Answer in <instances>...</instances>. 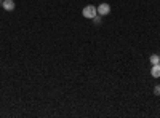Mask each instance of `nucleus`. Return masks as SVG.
I'll use <instances>...</instances> for the list:
<instances>
[{
    "mask_svg": "<svg viewBox=\"0 0 160 118\" xmlns=\"http://www.w3.org/2000/svg\"><path fill=\"white\" fill-rule=\"evenodd\" d=\"M82 15H83V18L93 19V18L98 15V10H96V7H93V5H87L83 8V11H82Z\"/></svg>",
    "mask_w": 160,
    "mask_h": 118,
    "instance_id": "obj_1",
    "label": "nucleus"
},
{
    "mask_svg": "<svg viewBox=\"0 0 160 118\" xmlns=\"http://www.w3.org/2000/svg\"><path fill=\"white\" fill-rule=\"evenodd\" d=\"M98 15L99 16H108L109 13H111V5L109 3H101V5H98Z\"/></svg>",
    "mask_w": 160,
    "mask_h": 118,
    "instance_id": "obj_2",
    "label": "nucleus"
},
{
    "mask_svg": "<svg viewBox=\"0 0 160 118\" xmlns=\"http://www.w3.org/2000/svg\"><path fill=\"white\" fill-rule=\"evenodd\" d=\"M2 7H3V10H7V11H13L16 5H15V2H13V0H3Z\"/></svg>",
    "mask_w": 160,
    "mask_h": 118,
    "instance_id": "obj_3",
    "label": "nucleus"
},
{
    "mask_svg": "<svg viewBox=\"0 0 160 118\" xmlns=\"http://www.w3.org/2000/svg\"><path fill=\"white\" fill-rule=\"evenodd\" d=\"M151 75L154 78H160V64H154L151 69Z\"/></svg>",
    "mask_w": 160,
    "mask_h": 118,
    "instance_id": "obj_4",
    "label": "nucleus"
},
{
    "mask_svg": "<svg viewBox=\"0 0 160 118\" xmlns=\"http://www.w3.org/2000/svg\"><path fill=\"white\" fill-rule=\"evenodd\" d=\"M151 64L154 65V64H158V56L157 54H152L151 56Z\"/></svg>",
    "mask_w": 160,
    "mask_h": 118,
    "instance_id": "obj_5",
    "label": "nucleus"
},
{
    "mask_svg": "<svg viewBox=\"0 0 160 118\" xmlns=\"http://www.w3.org/2000/svg\"><path fill=\"white\" fill-rule=\"evenodd\" d=\"M101 18H102V16H99V15H96L95 18H93V22H95V24H99V22H101Z\"/></svg>",
    "mask_w": 160,
    "mask_h": 118,
    "instance_id": "obj_6",
    "label": "nucleus"
},
{
    "mask_svg": "<svg viewBox=\"0 0 160 118\" xmlns=\"http://www.w3.org/2000/svg\"><path fill=\"white\" fill-rule=\"evenodd\" d=\"M154 94L160 96V85H155V88H154Z\"/></svg>",
    "mask_w": 160,
    "mask_h": 118,
    "instance_id": "obj_7",
    "label": "nucleus"
},
{
    "mask_svg": "<svg viewBox=\"0 0 160 118\" xmlns=\"http://www.w3.org/2000/svg\"><path fill=\"white\" fill-rule=\"evenodd\" d=\"M158 64H160V56H158Z\"/></svg>",
    "mask_w": 160,
    "mask_h": 118,
    "instance_id": "obj_8",
    "label": "nucleus"
}]
</instances>
